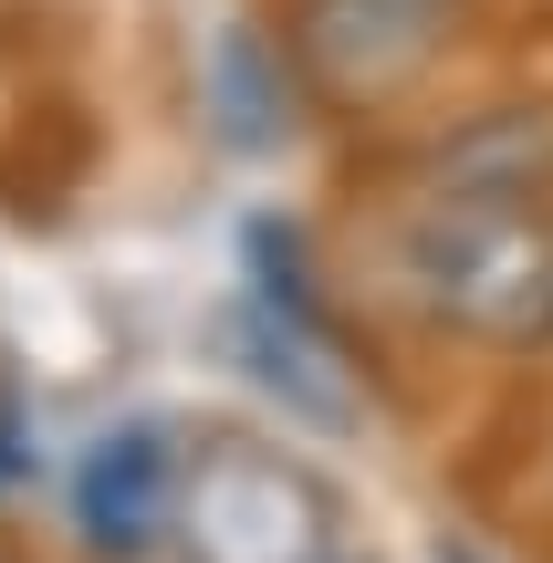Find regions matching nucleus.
<instances>
[{
    "label": "nucleus",
    "instance_id": "nucleus-6",
    "mask_svg": "<svg viewBox=\"0 0 553 563\" xmlns=\"http://www.w3.org/2000/svg\"><path fill=\"white\" fill-rule=\"evenodd\" d=\"M439 563H480V553H471V543H460V553H439Z\"/></svg>",
    "mask_w": 553,
    "mask_h": 563
},
{
    "label": "nucleus",
    "instance_id": "nucleus-2",
    "mask_svg": "<svg viewBox=\"0 0 553 563\" xmlns=\"http://www.w3.org/2000/svg\"><path fill=\"white\" fill-rule=\"evenodd\" d=\"M178 543L188 563H334L345 511L303 460L262 439H209L188 449V481H178Z\"/></svg>",
    "mask_w": 553,
    "mask_h": 563
},
{
    "label": "nucleus",
    "instance_id": "nucleus-7",
    "mask_svg": "<svg viewBox=\"0 0 553 563\" xmlns=\"http://www.w3.org/2000/svg\"><path fill=\"white\" fill-rule=\"evenodd\" d=\"M334 563H345V553H334Z\"/></svg>",
    "mask_w": 553,
    "mask_h": 563
},
{
    "label": "nucleus",
    "instance_id": "nucleus-3",
    "mask_svg": "<svg viewBox=\"0 0 553 563\" xmlns=\"http://www.w3.org/2000/svg\"><path fill=\"white\" fill-rule=\"evenodd\" d=\"M439 11L450 0H303V63L334 95H387L439 53Z\"/></svg>",
    "mask_w": 553,
    "mask_h": 563
},
{
    "label": "nucleus",
    "instance_id": "nucleus-4",
    "mask_svg": "<svg viewBox=\"0 0 553 563\" xmlns=\"http://www.w3.org/2000/svg\"><path fill=\"white\" fill-rule=\"evenodd\" d=\"M178 481L188 460L157 439V428H115V439H95V460H84L74 481V522L95 553H146L178 532Z\"/></svg>",
    "mask_w": 553,
    "mask_h": 563
},
{
    "label": "nucleus",
    "instance_id": "nucleus-1",
    "mask_svg": "<svg viewBox=\"0 0 553 563\" xmlns=\"http://www.w3.org/2000/svg\"><path fill=\"white\" fill-rule=\"evenodd\" d=\"M450 334L471 344H543L553 334V188H429L397 241Z\"/></svg>",
    "mask_w": 553,
    "mask_h": 563
},
{
    "label": "nucleus",
    "instance_id": "nucleus-5",
    "mask_svg": "<svg viewBox=\"0 0 553 563\" xmlns=\"http://www.w3.org/2000/svg\"><path fill=\"white\" fill-rule=\"evenodd\" d=\"M429 188H553V115H480L429 157Z\"/></svg>",
    "mask_w": 553,
    "mask_h": 563
}]
</instances>
